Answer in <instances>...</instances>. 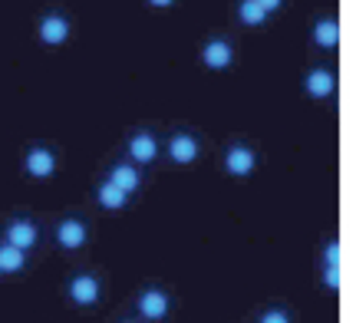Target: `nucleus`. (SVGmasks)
I'll return each instance as SVG.
<instances>
[{
  "instance_id": "1",
  "label": "nucleus",
  "mask_w": 356,
  "mask_h": 323,
  "mask_svg": "<svg viewBox=\"0 0 356 323\" xmlns=\"http://www.w3.org/2000/svg\"><path fill=\"white\" fill-rule=\"evenodd\" d=\"M63 297L73 310H96L106 297V277L92 267H76V271L66 274Z\"/></svg>"
},
{
  "instance_id": "2",
  "label": "nucleus",
  "mask_w": 356,
  "mask_h": 323,
  "mask_svg": "<svg viewBox=\"0 0 356 323\" xmlns=\"http://www.w3.org/2000/svg\"><path fill=\"white\" fill-rule=\"evenodd\" d=\"M50 241L60 254H79L92 241V221L83 211H63L50 224Z\"/></svg>"
},
{
  "instance_id": "3",
  "label": "nucleus",
  "mask_w": 356,
  "mask_h": 323,
  "mask_svg": "<svg viewBox=\"0 0 356 323\" xmlns=\"http://www.w3.org/2000/svg\"><path fill=\"white\" fill-rule=\"evenodd\" d=\"M0 241L20 247L26 254H33V251H40V245L47 241V228H43V221H40L37 215L13 211V215H7V218L0 221Z\"/></svg>"
},
{
  "instance_id": "4",
  "label": "nucleus",
  "mask_w": 356,
  "mask_h": 323,
  "mask_svg": "<svg viewBox=\"0 0 356 323\" xmlns=\"http://www.w3.org/2000/svg\"><path fill=\"white\" fill-rule=\"evenodd\" d=\"M60 172V149L47 139H33L20 152V175L26 181H50Z\"/></svg>"
},
{
  "instance_id": "5",
  "label": "nucleus",
  "mask_w": 356,
  "mask_h": 323,
  "mask_svg": "<svg viewBox=\"0 0 356 323\" xmlns=\"http://www.w3.org/2000/svg\"><path fill=\"white\" fill-rule=\"evenodd\" d=\"M175 313V297L162 284H142L132 297V317L142 323H168Z\"/></svg>"
},
{
  "instance_id": "6",
  "label": "nucleus",
  "mask_w": 356,
  "mask_h": 323,
  "mask_svg": "<svg viewBox=\"0 0 356 323\" xmlns=\"http://www.w3.org/2000/svg\"><path fill=\"white\" fill-rule=\"evenodd\" d=\"M162 158L175 168H195L204 158V139L195 129H172L162 135Z\"/></svg>"
},
{
  "instance_id": "7",
  "label": "nucleus",
  "mask_w": 356,
  "mask_h": 323,
  "mask_svg": "<svg viewBox=\"0 0 356 323\" xmlns=\"http://www.w3.org/2000/svg\"><path fill=\"white\" fill-rule=\"evenodd\" d=\"M122 158L132 162L136 168L149 172L162 162V132L149 129V126H139V129L126 132L122 139Z\"/></svg>"
},
{
  "instance_id": "8",
  "label": "nucleus",
  "mask_w": 356,
  "mask_h": 323,
  "mask_svg": "<svg viewBox=\"0 0 356 323\" xmlns=\"http://www.w3.org/2000/svg\"><path fill=\"white\" fill-rule=\"evenodd\" d=\"M261 168V152H257L254 142L248 139H228L225 149H221V172L234 181H248L257 175Z\"/></svg>"
},
{
  "instance_id": "9",
  "label": "nucleus",
  "mask_w": 356,
  "mask_h": 323,
  "mask_svg": "<svg viewBox=\"0 0 356 323\" xmlns=\"http://www.w3.org/2000/svg\"><path fill=\"white\" fill-rule=\"evenodd\" d=\"M73 17L63 10V7H47V10L37 17V43L47 47V50H60L73 40Z\"/></svg>"
},
{
  "instance_id": "10",
  "label": "nucleus",
  "mask_w": 356,
  "mask_h": 323,
  "mask_svg": "<svg viewBox=\"0 0 356 323\" xmlns=\"http://www.w3.org/2000/svg\"><path fill=\"white\" fill-rule=\"evenodd\" d=\"M198 63L208 73H228L231 66L238 63V47L228 33H211V37L202 40L198 47Z\"/></svg>"
},
{
  "instance_id": "11",
  "label": "nucleus",
  "mask_w": 356,
  "mask_h": 323,
  "mask_svg": "<svg viewBox=\"0 0 356 323\" xmlns=\"http://www.w3.org/2000/svg\"><path fill=\"white\" fill-rule=\"evenodd\" d=\"M300 90L310 103H330L337 96V69L333 63L320 60V63H310L304 69V79H300Z\"/></svg>"
},
{
  "instance_id": "12",
  "label": "nucleus",
  "mask_w": 356,
  "mask_h": 323,
  "mask_svg": "<svg viewBox=\"0 0 356 323\" xmlns=\"http://www.w3.org/2000/svg\"><path fill=\"white\" fill-rule=\"evenodd\" d=\"M99 179H106L109 185H115V188H119V192H126L129 198H136V194L145 188V172L136 168L132 162H126L122 156H115L113 162H106Z\"/></svg>"
},
{
  "instance_id": "13",
  "label": "nucleus",
  "mask_w": 356,
  "mask_h": 323,
  "mask_svg": "<svg viewBox=\"0 0 356 323\" xmlns=\"http://www.w3.org/2000/svg\"><path fill=\"white\" fill-rule=\"evenodd\" d=\"M310 47L320 53H333L340 50V37H343V26H340V17L333 10H320L314 20H310Z\"/></svg>"
},
{
  "instance_id": "14",
  "label": "nucleus",
  "mask_w": 356,
  "mask_h": 323,
  "mask_svg": "<svg viewBox=\"0 0 356 323\" xmlns=\"http://www.w3.org/2000/svg\"><path fill=\"white\" fill-rule=\"evenodd\" d=\"M132 201H136V198H129L126 192H119V188L109 185L106 179H96V185H92V205L99 208L102 215H122Z\"/></svg>"
},
{
  "instance_id": "15",
  "label": "nucleus",
  "mask_w": 356,
  "mask_h": 323,
  "mask_svg": "<svg viewBox=\"0 0 356 323\" xmlns=\"http://www.w3.org/2000/svg\"><path fill=\"white\" fill-rule=\"evenodd\" d=\"M26 271H30V254L0 241V274L3 277H24Z\"/></svg>"
},
{
  "instance_id": "16",
  "label": "nucleus",
  "mask_w": 356,
  "mask_h": 323,
  "mask_svg": "<svg viewBox=\"0 0 356 323\" xmlns=\"http://www.w3.org/2000/svg\"><path fill=\"white\" fill-rule=\"evenodd\" d=\"M234 20H238L244 30H261V26H267L270 17L261 10L257 0H234Z\"/></svg>"
},
{
  "instance_id": "17",
  "label": "nucleus",
  "mask_w": 356,
  "mask_h": 323,
  "mask_svg": "<svg viewBox=\"0 0 356 323\" xmlns=\"http://www.w3.org/2000/svg\"><path fill=\"white\" fill-rule=\"evenodd\" d=\"M327 264H343V238L340 234H327L317 247V267Z\"/></svg>"
},
{
  "instance_id": "18",
  "label": "nucleus",
  "mask_w": 356,
  "mask_h": 323,
  "mask_svg": "<svg viewBox=\"0 0 356 323\" xmlns=\"http://www.w3.org/2000/svg\"><path fill=\"white\" fill-rule=\"evenodd\" d=\"M251 323H297V317H293V310L287 307V304L274 300V304H264V307L254 313V320Z\"/></svg>"
},
{
  "instance_id": "19",
  "label": "nucleus",
  "mask_w": 356,
  "mask_h": 323,
  "mask_svg": "<svg viewBox=\"0 0 356 323\" xmlns=\"http://www.w3.org/2000/svg\"><path fill=\"white\" fill-rule=\"evenodd\" d=\"M317 284L327 290V294H340L343 290V264H327V267H317Z\"/></svg>"
},
{
  "instance_id": "20",
  "label": "nucleus",
  "mask_w": 356,
  "mask_h": 323,
  "mask_svg": "<svg viewBox=\"0 0 356 323\" xmlns=\"http://www.w3.org/2000/svg\"><path fill=\"white\" fill-rule=\"evenodd\" d=\"M257 3H261V10H264L267 17H274V13L284 10V3H287V0H257Z\"/></svg>"
},
{
  "instance_id": "21",
  "label": "nucleus",
  "mask_w": 356,
  "mask_h": 323,
  "mask_svg": "<svg viewBox=\"0 0 356 323\" xmlns=\"http://www.w3.org/2000/svg\"><path fill=\"white\" fill-rule=\"evenodd\" d=\"M178 0H145V7H152V10H172Z\"/></svg>"
},
{
  "instance_id": "22",
  "label": "nucleus",
  "mask_w": 356,
  "mask_h": 323,
  "mask_svg": "<svg viewBox=\"0 0 356 323\" xmlns=\"http://www.w3.org/2000/svg\"><path fill=\"white\" fill-rule=\"evenodd\" d=\"M113 323H142V320H136V317H132V313H122V317H115Z\"/></svg>"
},
{
  "instance_id": "23",
  "label": "nucleus",
  "mask_w": 356,
  "mask_h": 323,
  "mask_svg": "<svg viewBox=\"0 0 356 323\" xmlns=\"http://www.w3.org/2000/svg\"><path fill=\"white\" fill-rule=\"evenodd\" d=\"M0 277H3V274H0Z\"/></svg>"
}]
</instances>
